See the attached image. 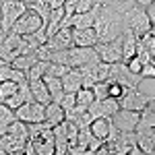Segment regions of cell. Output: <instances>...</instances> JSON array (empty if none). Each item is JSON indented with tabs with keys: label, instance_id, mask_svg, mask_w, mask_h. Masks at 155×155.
Here are the masks:
<instances>
[{
	"label": "cell",
	"instance_id": "cell-11",
	"mask_svg": "<svg viewBox=\"0 0 155 155\" xmlns=\"http://www.w3.org/2000/svg\"><path fill=\"white\" fill-rule=\"evenodd\" d=\"M21 41H23V37H21V35H17V33L8 31V33L4 35V39L0 41V58L6 60V62L11 64L12 60L21 54Z\"/></svg>",
	"mask_w": 155,
	"mask_h": 155
},
{
	"label": "cell",
	"instance_id": "cell-32",
	"mask_svg": "<svg viewBox=\"0 0 155 155\" xmlns=\"http://www.w3.org/2000/svg\"><path fill=\"white\" fill-rule=\"evenodd\" d=\"M46 66H48V60H37L35 64L27 71V79H29V81L41 79V77H44V72H46Z\"/></svg>",
	"mask_w": 155,
	"mask_h": 155
},
{
	"label": "cell",
	"instance_id": "cell-27",
	"mask_svg": "<svg viewBox=\"0 0 155 155\" xmlns=\"http://www.w3.org/2000/svg\"><path fill=\"white\" fill-rule=\"evenodd\" d=\"M137 128H155V110L153 107H145L141 110V116H139V124H137ZM134 128V130H137Z\"/></svg>",
	"mask_w": 155,
	"mask_h": 155
},
{
	"label": "cell",
	"instance_id": "cell-41",
	"mask_svg": "<svg viewBox=\"0 0 155 155\" xmlns=\"http://www.w3.org/2000/svg\"><path fill=\"white\" fill-rule=\"evenodd\" d=\"M64 2H66V0H52V2H50V8H62Z\"/></svg>",
	"mask_w": 155,
	"mask_h": 155
},
{
	"label": "cell",
	"instance_id": "cell-26",
	"mask_svg": "<svg viewBox=\"0 0 155 155\" xmlns=\"http://www.w3.org/2000/svg\"><path fill=\"white\" fill-rule=\"evenodd\" d=\"M37 60H39V58H37L35 52H29V54H19V56L12 60L11 64L15 66V68H21V71L27 72V71H29V68H31V66L37 62Z\"/></svg>",
	"mask_w": 155,
	"mask_h": 155
},
{
	"label": "cell",
	"instance_id": "cell-13",
	"mask_svg": "<svg viewBox=\"0 0 155 155\" xmlns=\"http://www.w3.org/2000/svg\"><path fill=\"white\" fill-rule=\"evenodd\" d=\"M44 46H46L50 52H58V50L72 48V46H74V44H72V29L71 27H60L54 35L46 39Z\"/></svg>",
	"mask_w": 155,
	"mask_h": 155
},
{
	"label": "cell",
	"instance_id": "cell-12",
	"mask_svg": "<svg viewBox=\"0 0 155 155\" xmlns=\"http://www.w3.org/2000/svg\"><path fill=\"white\" fill-rule=\"evenodd\" d=\"M118 110H120V101L112 95L106 97V99H95L89 106V112H91L93 118H112Z\"/></svg>",
	"mask_w": 155,
	"mask_h": 155
},
{
	"label": "cell",
	"instance_id": "cell-15",
	"mask_svg": "<svg viewBox=\"0 0 155 155\" xmlns=\"http://www.w3.org/2000/svg\"><path fill=\"white\" fill-rule=\"evenodd\" d=\"M139 116H141V112L120 107L118 112L112 116V122H114V126H116L118 130H134L137 124H139Z\"/></svg>",
	"mask_w": 155,
	"mask_h": 155
},
{
	"label": "cell",
	"instance_id": "cell-29",
	"mask_svg": "<svg viewBox=\"0 0 155 155\" xmlns=\"http://www.w3.org/2000/svg\"><path fill=\"white\" fill-rule=\"evenodd\" d=\"M93 101H95V95H93V89H91V87H81V89L77 91V104H79V106L89 107Z\"/></svg>",
	"mask_w": 155,
	"mask_h": 155
},
{
	"label": "cell",
	"instance_id": "cell-33",
	"mask_svg": "<svg viewBox=\"0 0 155 155\" xmlns=\"http://www.w3.org/2000/svg\"><path fill=\"white\" fill-rule=\"evenodd\" d=\"M91 89H93L95 99H106V97H110V85H107V81H99V83H95Z\"/></svg>",
	"mask_w": 155,
	"mask_h": 155
},
{
	"label": "cell",
	"instance_id": "cell-28",
	"mask_svg": "<svg viewBox=\"0 0 155 155\" xmlns=\"http://www.w3.org/2000/svg\"><path fill=\"white\" fill-rule=\"evenodd\" d=\"M101 4H106V6H112L114 11H118V12H128L137 4L134 0H101Z\"/></svg>",
	"mask_w": 155,
	"mask_h": 155
},
{
	"label": "cell",
	"instance_id": "cell-44",
	"mask_svg": "<svg viewBox=\"0 0 155 155\" xmlns=\"http://www.w3.org/2000/svg\"><path fill=\"white\" fill-rule=\"evenodd\" d=\"M151 64H153V66H155V56H153V58H151Z\"/></svg>",
	"mask_w": 155,
	"mask_h": 155
},
{
	"label": "cell",
	"instance_id": "cell-2",
	"mask_svg": "<svg viewBox=\"0 0 155 155\" xmlns=\"http://www.w3.org/2000/svg\"><path fill=\"white\" fill-rule=\"evenodd\" d=\"M27 2L23 0H0V27L8 33L12 29L15 21L27 11Z\"/></svg>",
	"mask_w": 155,
	"mask_h": 155
},
{
	"label": "cell",
	"instance_id": "cell-45",
	"mask_svg": "<svg viewBox=\"0 0 155 155\" xmlns=\"http://www.w3.org/2000/svg\"><path fill=\"white\" fill-rule=\"evenodd\" d=\"M151 33H153V35H155V27H151Z\"/></svg>",
	"mask_w": 155,
	"mask_h": 155
},
{
	"label": "cell",
	"instance_id": "cell-3",
	"mask_svg": "<svg viewBox=\"0 0 155 155\" xmlns=\"http://www.w3.org/2000/svg\"><path fill=\"white\" fill-rule=\"evenodd\" d=\"M107 81H116L122 87H139V85L143 83V77L134 74L124 60H118V62L110 64V77H107Z\"/></svg>",
	"mask_w": 155,
	"mask_h": 155
},
{
	"label": "cell",
	"instance_id": "cell-16",
	"mask_svg": "<svg viewBox=\"0 0 155 155\" xmlns=\"http://www.w3.org/2000/svg\"><path fill=\"white\" fill-rule=\"evenodd\" d=\"M137 145L143 153L155 155V128H137Z\"/></svg>",
	"mask_w": 155,
	"mask_h": 155
},
{
	"label": "cell",
	"instance_id": "cell-34",
	"mask_svg": "<svg viewBox=\"0 0 155 155\" xmlns=\"http://www.w3.org/2000/svg\"><path fill=\"white\" fill-rule=\"evenodd\" d=\"M60 106L64 112H68L72 107L77 106V93H71V91H64V97L60 99Z\"/></svg>",
	"mask_w": 155,
	"mask_h": 155
},
{
	"label": "cell",
	"instance_id": "cell-7",
	"mask_svg": "<svg viewBox=\"0 0 155 155\" xmlns=\"http://www.w3.org/2000/svg\"><path fill=\"white\" fill-rule=\"evenodd\" d=\"M97 60H99V54H97L95 46H72V48H68L71 68H81L85 64H91Z\"/></svg>",
	"mask_w": 155,
	"mask_h": 155
},
{
	"label": "cell",
	"instance_id": "cell-42",
	"mask_svg": "<svg viewBox=\"0 0 155 155\" xmlns=\"http://www.w3.org/2000/svg\"><path fill=\"white\" fill-rule=\"evenodd\" d=\"M134 2H137L139 6H143V8H147V6H149V4H151L153 0H134Z\"/></svg>",
	"mask_w": 155,
	"mask_h": 155
},
{
	"label": "cell",
	"instance_id": "cell-22",
	"mask_svg": "<svg viewBox=\"0 0 155 155\" xmlns=\"http://www.w3.org/2000/svg\"><path fill=\"white\" fill-rule=\"evenodd\" d=\"M62 87H64V91H71V93H77L83 87V77H81L79 68H71L62 77Z\"/></svg>",
	"mask_w": 155,
	"mask_h": 155
},
{
	"label": "cell",
	"instance_id": "cell-8",
	"mask_svg": "<svg viewBox=\"0 0 155 155\" xmlns=\"http://www.w3.org/2000/svg\"><path fill=\"white\" fill-rule=\"evenodd\" d=\"M15 116H17V120H23L27 124L41 122V120H46V106L35 101V99H31V101H25V104H21V106L17 107Z\"/></svg>",
	"mask_w": 155,
	"mask_h": 155
},
{
	"label": "cell",
	"instance_id": "cell-43",
	"mask_svg": "<svg viewBox=\"0 0 155 155\" xmlns=\"http://www.w3.org/2000/svg\"><path fill=\"white\" fill-rule=\"evenodd\" d=\"M4 35H6V31H4V29H2V27H0V41H2V39H4Z\"/></svg>",
	"mask_w": 155,
	"mask_h": 155
},
{
	"label": "cell",
	"instance_id": "cell-35",
	"mask_svg": "<svg viewBox=\"0 0 155 155\" xmlns=\"http://www.w3.org/2000/svg\"><path fill=\"white\" fill-rule=\"evenodd\" d=\"M139 41H141L145 48H147V50H149V52H151V54L155 56V35L151 33V29H149L147 33H143V35L139 37Z\"/></svg>",
	"mask_w": 155,
	"mask_h": 155
},
{
	"label": "cell",
	"instance_id": "cell-20",
	"mask_svg": "<svg viewBox=\"0 0 155 155\" xmlns=\"http://www.w3.org/2000/svg\"><path fill=\"white\" fill-rule=\"evenodd\" d=\"M52 130H54V155H66L68 153V137L64 130V124L60 122Z\"/></svg>",
	"mask_w": 155,
	"mask_h": 155
},
{
	"label": "cell",
	"instance_id": "cell-30",
	"mask_svg": "<svg viewBox=\"0 0 155 155\" xmlns=\"http://www.w3.org/2000/svg\"><path fill=\"white\" fill-rule=\"evenodd\" d=\"M19 91V83L17 81H0V101H6L12 93Z\"/></svg>",
	"mask_w": 155,
	"mask_h": 155
},
{
	"label": "cell",
	"instance_id": "cell-19",
	"mask_svg": "<svg viewBox=\"0 0 155 155\" xmlns=\"http://www.w3.org/2000/svg\"><path fill=\"white\" fill-rule=\"evenodd\" d=\"M72 44L74 46H95L97 44V33L93 27L87 29H72Z\"/></svg>",
	"mask_w": 155,
	"mask_h": 155
},
{
	"label": "cell",
	"instance_id": "cell-38",
	"mask_svg": "<svg viewBox=\"0 0 155 155\" xmlns=\"http://www.w3.org/2000/svg\"><path fill=\"white\" fill-rule=\"evenodd\" d=\"M107 85H110V95L118 99V97L122 95V91H124V87L120 83H116V81H107Z\"/></svg>",
	"mask_w": 155,
	"mask_h": 155
},
{
	"label": "cell",
	"instance_id": "cell-46",
	"mask_svg": "<svg viewBox=\"0 0 155 155\" xmlns=\"http://www.w3.org/2000/svg\"><path fill=\"white\" fill-rule=\"evenodd\" d=\"M23 2H27V4H29V2H33V0H23Z\"/></svg>",
	"mask_w": 155,
	"mask_h": 155
},
{
	"label": "cell",
	"instance_id": "cell-18",
	"mask_svg": "<svg viewBox=\"0 0 155 155\" xmlns=\"http://www.w3.org/2000/svg\"><path fill=\"white\" fill-rule=\"evenodd\" d=\"M89 128H91V132L95 134L97 139L107 141L110 134H112V128H114V122H112V118H95L89 124Z\"/></svg>",
	"mask_w": 155,
	"mask_h": 155
},
{
	"label": "cell",
	"instance_id": "cell-10",
	"mask_svg": "<svg viewBox=\"0 0 155 155\" xmlns=\"http://www.w3.org/2000/svg\"><path fill=\"white\" fill-rule=\"evenodd\" d=\"M95 50L99 54V60L104 62H118L122 60V35H118L116 39H110V41H97Z\"/></svg>",
	"mask_w": 155,
	"mask_h": 155
},
{
	"label": "cell",
	"instance_id": "cell-23",
	"mask_svg": "<svg viewBox=\"0 0 155 155\" xmlns=\"http://www.w3.org/2000/svg\"><path fill=\"white\" fill-rule=\"evenodd\" d=\"M64 118H66V112L62 110V106H60L58 101H48V104H46V120L50 122L52 128H54L56 124H60Z\"/></svg>",
	"mask_w": 155,
	"mask_h": 155
},
{
	"label": "cell",
	"instance_id": "cell-14",
	"mask_svg": "<svg viewBox=\"0 0 155 155\" xmlns=\"http://www.w3.org/2000/svg\"><path fill=\"white\" fill-rule=\"evenodd\" d=\"M29 141L37 155H54V130L52 128H46L35 137H29Z\"/></svg>",
	"mask_w": 155,
	"mask_h": 155
},
{
	"label": "cell",
	"instance_id": "cell-36",
	"mask_svg": "<svg viewBox=\"0 0 155 155\" xmlns=\"http://www.w3.org/2000/svg\"><path fill=\"white\" fill-rule=\"evenodd\" d=\"M99 0H77V12H87L95 6Z\"/></svg>",
	"mask_w": 155,
	"mask_h": 155
},
{
	"label": "cell",
	"instance_id": "cell-24",
	"mask_svg": "<svg viewBox=\"0 0 155 155\" xmlns=\"http://www.w3.org/2000/svg\"><path fill=\"white\" fill-rule=\"evenodd\" d=\"M62 19H64V6H62V8H52V11H50L48 23H46V35L52 37L56 31H58Z\"/></svg>",
	"mask_w": 155,
	"mask_h": 155
},
{
	"label": "cell",
	"instance_id": "cell-6",
	"mask_svg": "<svg viewBox=\"0 0 155 155\" xmlns=\"http://www.w3.org/2000/svg\"><path fill=\"white\" fill-rule=\"evenodd\" d=\"M44 19L37 15V12H33L31 8H27V11L15 21V25H12V33H17V35H27V33H35L37 29H41L44 27Z\"/></svg>",
	"mask_w": 155,
	"mask_h": 155
},
{
	"label": "cell",
	"instance_id": "cell-37",
	"mask_svg": "<svg viewBox=\"0 0 155 155\" xmlns=\"http://www.w3.org/2000/svg\"><path fill=\"white\" fill-rule=\"evenodd\" d=\"M126 64H128V68H130V71L134 72V74H141V71H143V62L137 58V56H132V58L128 60Z\"/></svg>",
	"mask_w": 155,
	"mask_h": 155
},
{
	"label": "cell",
	"instance_id": "cell-1",
	"mask_svg": "<svg viewBox=\"0 0 155 155\" xmlns=\"http://www.w3.org/2000/svg\"><path fill=\"white\" fill-rule=\"evenodd\" d=\"M93 29H95V33H97V41H110V39H116V37L122 35L124 29H126L124 15L118 12V11H114L112 6L99 4V11H97Z\"/></svg>",
	"mask_w": 155,
	"mask_h": 155
},
{
	"label": "cell",
	"instance_id": "cell-39",
	"mask_svg": "<svg viewBox=\"0 0 155 155\" xmlns=\"http://www.w3.org/2000/svg\"><path fill=\"white\" fill-rule=\"evenodd\" d=\"M141 77H143V79H155V66L151 64V62L143 66V71H141Z\"/></svg>",
	"mask_w": 155,
	"mask_h": 155
},
{
	"label": "cell",
	"instance_id": "cell-9",
	"mask_svg": "<svg viewBox=\"0 0 155 155\" xmlns=\"http://www.w3.org/2000/svg\"><path fill=\"white\" fill-rule=\"evenodd\" d=\"M120 101V107H124V110H134V112H141L147 107L149 104V97L141 93L139 91V87H124V91H122V95L118 97Z\"/></svg>",
	"mask_w": 155,
	"mask_h": 155
},
{
	"label": "cell",
	"instance_id": "cell-31",
	"mask_svg": "<svg viewBox=\"0 0 155 155\" xmlns=\"http://www.w3.org/2000/svg\"><path fill=\"white\" fill-rule=\"evenodd\" d=\"M68 71H71V66L60 64V62H50L48 60V66H46V72H44V74H48V77H60V79H62Z\"/></svg>",
	"mask_w": 155,
	"mask_h": 155
},
{
	"label": "cell",
	"instance_id": "cell-4",
	"mask_svg": "<svg viewBox=\"0 0 155 155\" xmlns=\"http://www.w3.org/2000/svg\"><path fill=\"white\" fill-rule=\"evenodd\" d=\"M124 23H126V27H128L137 37H141L143 33H147V31L151 29L149 15H147V11H145L143 6H139V4H134L128 12H124Z\"/></svg>",
	"mask_w": 155,
	"mask_h": 155
},
{
	"label": "cell",
	"instance_id": "cell-40",
	"mask_svg": "<svg viewBox=\"0 0 155 155\" xmlns=\"http://www.w3.org/2000/svg\"><path fill=\"white\" fill-rule=\"evenodd\" d=\"M145 11H147V15H149V21H151V27H155V0L151 2V4H149V6H147V8H145Z\"/></svg>",
	"mask_w": 155,
	"mask_h": 155
},
{
	"label": "cell",
	"instance_id": "cell-21",
	"mask_svg": "<svg viewBox=\"0 0 155 155\" xmlns=\"http://www.w3.org/2000/svg\"><path fill=\"white\" fill-rule=\"evenodd\" d=\"M29 89H31V95H33L35 101L44 104V106H46L48 101H52V97H50V89H48V85L44 83V79L29 81Z\"/></svg>",
	"mask_w": 155,
	"mask_h": 155
},
{
	"label": "cell",
	"instance_id": "cell-5",
	"mask_svg": "<svg viewBox=\"0 0 155 155\" xmlns=\"http://www.w3.org/2000/svg\"><path fill=\"white\" fill-rule=\"evenodd\" d=\"M79 72L83 77V87H93L99 81H107V77H110V62L97 60V62L81 66Z\"/></svg>",
	"mask_w": 155,
	"mask_h": 155
},
{
	"label": "cell",
	"instance_id": "cell-17",
	"mask_svg": "<svg viewBox=\"0 0 155 155\" xmlns=\"http://www.w3.org/2000/svg\"><path fill=\"white\" fill-rule=\"evenodd\" d=\"M137 44H139V37L126 27L124 33H122V60H124V62H128V60L137 54Z\"/></svg>",
	"mask_w": 155,
	"mask_h": 155
},
{
	"label": "cell",
	"instance_id": "cell-25",
	"mask_svg": "<svg viewBox=\"0 0 155 155\" xmlns=\"http://www.w3.org/2000/svg\"><path fill=\"white\" fill-rule=\"evenodd\" d=\"M17 116H15V110L8 107L4 101H0V134H4V132L8 130V126H11V122H15Z\"/></svg>",
	"mask_w": 155,
	"mask_h": 155
}]
</instances>
